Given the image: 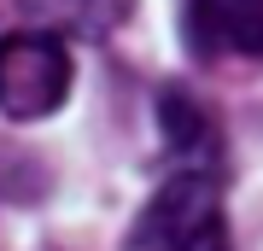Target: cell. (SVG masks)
I'll return each instance as SVG.
<instances>
[{"instance_id":"6da1fadb","label":"cell","mask_w":263,"mask_h":251,"mask_svg":"<svg viewBox=\"0 0 263 251\" xmlns=\"http://www.w3.org/2000/svg\"><path fill=\"white\" fill-rule=\"evenodd\" d=\"M123 251H234L228 210H222V169L181 164L141 205Z\"/></svg>"},{"instance_id":"7a4b0ae2","label":"cell","mask_w":263,"mask_h":251,"mask_svg":"<svg viewBox=\"0 0 263 251\" xmlns=\"http://www.w3.org/2000/svg\"><path fill=\"white\" fill-rule=\"evenodd\" d=\"M70 47L53 29H12L0 35V117L41 123L70 100Z\"/></svg>"},{"instance_id":"3957f363","label":"cell","mask_w":263,"mask_h":251,"mask_svg":"<svg viewBox=\"0 0 263 251\" xmlns=\"http://www.w3.org/2000/svg\"><path fill=\"white\" fill-rule=\"evenodd\" d=\"M181 41L205 65H216V59L263 65V0H187Z\"/></svg>"},{"instance_id":"277c9868","label":"cell","mask_w":263,"mask_h":251,"mask_svg":"<svg viewBox=\"0 0 263 251\" xmlns=\"http://www.w3.org/2000/svg\"><path fill=\"white\" fill-rule=\"evenodd\" d=\"M158 123H164V140H170V152H176V164H187V169H222V134H216V117L193 100V93L164 88Z\"/></svg>"},{"instance_id":"5b68a950","label":"cell","mask_w":263,"mask_h":251,"mask_svg":"<svg viewBox=\"0 0 263 251\" xmlns=\"http://www.w3.org/2000/svg\"><path fill=\"white\" fill-rule=\"evenodd\" d=\"M18 12L65 41H105L135 18V0H18Z\"/></svg>"}]
</instances>
